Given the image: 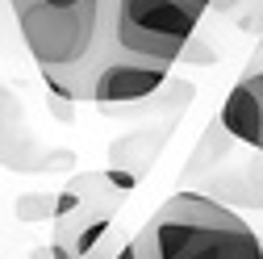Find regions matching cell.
<instances>
[{
	"instance_id": "1",
	"label": "cell",
	"mask_w": 263,
	"mask_h": 259,
	"mask_svg": "<svg viewBox=\"0 0 263 259\" xmlns=\"http://www.w3.org/2000/svg\"><path fill=\"white\" fill-rule=\"evenodd\" d=\"M134 243L142 259H263V238L201 192L167 197Z\"/></svg>"
},
{
	"instance_id": "2",
	"label": "cell",
	"mask_w": 263,
	"mask_h": 259,
	"mask_svg": "<svg viewBox=\"0 0 263 259\" xmlns=\"http://www.w3.org/2000/svg\"><path fill=\"white\" fill-rule=\"evenodd\" d=\"M201 5L192 0H113V50L138 63L172 67L188 54Z\"/></svg>"
},
{
	"instance_id": "3",
	"label": "cell",
	"mask_w": 263,
	"mask_h": 259,
	"mask_svg": "<svg viewBox=\"0 0 263 259\" xmlns=\"http://www.w3.org/2000/svg\"><path fill=\"white\" fill-rule=\"evenodd\" d=\"M163 84H167V67H155V63H138V59H125L117 50H109V59L96 67L88 92L101 109H113V105H134V101H146L155 96Z\"/></svg>"
},
{
	"instance_id": "4",
	"label": "cell",
	"mask_w": 263,
	"mask_h": 259,
	"mask_svg": "<svg viewBox=\"0 0 263 259\" xmlns=\"http://www.w3.org/2000/svg\"><path fill=\"white\" fill-rule=\"evenodd\" d=\"M217 121H221V130L230 138L263 151V71H251L230 88Z\"/></svg>"
},
{
	"instance_id": "5",
	"label": "cell",
	"mask_w": 263,
	"mask_h": 259,
	"mask_svg": "<svg viewBox=\"0 0 263 259\" xmlns=\"http://www.w3.org/2000/svg\"><path fill=\"white\" fill-rule=\"evenodd\" d=\"M0 159L38 172V142H34V134H29V125L21 117L17 96L5 84H0Z\"/></svg>"
},
{
	"instance_id": "6",
	"label": "cell",
	"mask_w": 263,
	"mask_h": 259,
	"mask_svg": "<svg viewBox=\"0 0 263 259\" xmlns=\"http://www.w3.org/2000/svg\"><path fill=\"white\" fill-rule=\"evenodd\" d=\"M105 230H109V221H105V217H101V221H92V226H88V230H84V234L76 238V255H88V251L96 247V238H101Z\"/></svg>"
},
{
	"instance_id": "7",
	"label": "cell",
	"mask_w": 263,
	"mask_h": 259,
	"mask_svg": "<svg viewBox=\"0 0 263 259\" xmlns=\"http://www.w3.org/2000/svg\"><path fill=\"white\" fill-rule=\"evenodd\" d=\"M13 5V0H9ZM25 5H46V9H80V5H96V0H25Z\"/></svg>"
},
{
	"instance_id": "8",
	"label": "cell",
	"mask_w": 263,
	"mask_h": 259,
	"mask_svg": "<svg viewBox=\"0 0 263 259\" xmlns=\"http://www.w3.org/2000/svg\"><path fill=\"white\" fill-rule=\"evenodd\" d=\"M113 259H142V255H138V243H134V238H129V243H125V247H121V251H117Z\"/></svg>"
},
{
	"instance_id": "9",
	"label": "cell",
	"mask_w": 263,
	"mask_h": 259,
	"mask_svg": "<svg viewBox=\"0 0 263 259\" xmlns=\"http://www.w3.org/2000/svg\"><path fill=\"white\" fill-rule=\"evenodd\" d=\"M234 5H242V0H213V9H217V13H230Z\"/></svg>"
},
{
	"instance_id": "10",
	"label": "cell",
	"mask_w": 263,
	"mask_h": 259,
	"mask_svg": "<svg viewBox=\"0 0 263 259\" xmlns=\"http://www.w3.org/2000/svg\"><path fill=\"white\" fill-rule=\"evenodd\" d=\"M192 5H201V9H213V0H192Z\"/></svg>"
}]
</instances>
